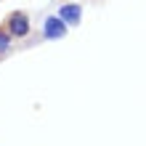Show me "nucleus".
<instances>
[{
  "label": "nucleus",
  "instance_id": "1",
  "mask_svg": "<svg viewBox=\"0 0 146 146\" xmlns=\"http://www.w3.org/2000/svg\"><path fill=\"white\" fill-rule=\"evenodd\" d=\"M8 35H13V37H27L29 35V19H27V13L13 11L11 16H8Z\"/></svg>",
  "mask_w": 146,
  "mask_h": 146
},
{
  "label": "nucleus",
  "instance_id": "3",
  "mask_svg": "<svg viewBox=\"0 0 146 146\" xmlns=\"http://www.w3.org/2000/svg\"><path fill=\"white\" fill-rule=\"evenodd\" d=\"M58 16H61L66 24H80V19H82V8L74 5V3H66V5H61Z\"/></svg>",
  "mask_w": 146,
  "mask_h": 146
},
{
  "label": "nucleus",
  "instance_id": "2",
  "mask_svg": "<svg viewBox=\"0 0 146 146\" xmlns=\"http://www.w3.org/2000/svg\"><path fill=\"white\" fill-rule=\"evenodd\" d=\"M66 35V21L61 16H48L45 19V37L48 40H58Z\"/></svg>",
  "mask_w": 146,
  "mask_h": 146
},
{
  "label": "nucleus",
  "instance_id": "4",
  "mask_svg": "<svg viewBox=\"0 0 146 146\" xmlns=\"http://www.w3.org/2000/svg\"><path fill=\"white\" fill-rule=\"evenodd\" d=\"M5 48H8V35L0 32V50H5Z\"/></svg>",
  "mask_w": 146,
  "mask_h": 146
}]
</instances>
